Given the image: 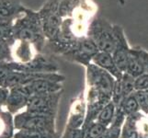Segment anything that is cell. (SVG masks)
Returning a JSON list of instances; mask_svg holds the SVG:
<instances>
[{
  "label": "cell",
  "instance_id": "24",
  "mask_svg": "<svg viewBox=\"0 0 148 138\" xmlns=\"http://www.w3.org/2000/svg\"><path fill=\"white\" fill-rule=\"evenodd\" d=\"M141 111L148 115V90H137L134 92Z\"/></svg>",
  "mask_w": 148,
  "mask_h": 138
},
{
  "label": "cell",
  "instance_id": "25",
  "mask_svg": "<svg viewBox=\"0 0 148 138\" xmlns=\"http://www.w3.org/2000/svg\"><path fill=\"white\" fill-rule=\"evenodd\" d=\"M121 79H116L115 80V84H114V87H113V90H112L111 101L116 105V107H118L120 105L121 101L122 100V99H123V96H122V89H121Z\"/></svg>",
  "mask_w": 148,
  "mask_h": 138
},
{
  "label": "cell",
  "instance_id": "4",
  "mask_svg": "<svg viewBox=\"0 0 148 138\" xmlns=\"http://www.w3.org/2000/svg\"><path fill=\"white\" fill-rule=\"evenodd\" d=\"M61 2L62 0H48L40 11H38L42 20L43 33L47 42L53 40L57 35L61 24L63 22V18L59 13Z\"/></svg>",
  "mask_w": 148,
  "mask_h": 138
},
{
  "label": "cell",
  "instance_id": "27",
  "mask_svg": "<svg viewBox=\"0 0 148 138\" xmlns=\"http://www.w3.org/2000/svg\"><path fill=\"white\" fill-rule=\"evenodd\" d=\"M148 90V74L145 73L135 78V91Z\"/></svg>",
  "mask_w": 148,
  "mask_h": 138
},
{
  "label": "cell",
  "instance_id": "6",
  "mask_svg": "<svg viewBox=\"0 0 148 138\" xmlns=\"http://www.w3.org/2000/svg\"><path fill=\"white\" fill-rule=\"evenodd\" d=\"M99 52V50L95 43L88 36H86L81 38L74 45V47L64 54L63 56L65 59L83 65L86 67L90 63H92L94 56Z\"/></svg>",
  "mask_w": 148,
  "mask_h": 138
},
{
  "label": "cell",
  "instance_id": "11",
  "mask_svg": "<svg viewBox=\"0 0 148 138\" xmlns=\"http://www.w3.org/2000/svg\"><path fill=\"white\" fill-rule=\"evenodd\" d=\"M10 49H11L12 61L22 65L32 62L39 54L36 47L26 41L16 40Z\"/></svg>",
  "mask_w": 148,
  "mask_h": 138
},
{
  "label": "cell",
  "instance_id": "2",
  "mask_svg": "<svg viewBox=\"0 0 148 138\" xmlns=\"http://www.w3.org/2000/svg\"><path fill=\"white\" fill-rule=\"evenodd\" d=\"M88 36L95 43L99 52L113 53L116 45L114 28L107 19L95 18L89 25Z\"/></svg>",
  "mask_w": 148,
  "mask_h": 138
},
{
  "label": "cell",
  "instance_id": "30",
  "mask_svg": "<svg viewBox=\"0 0 148 138\" xmlns=\"http://www.w3.org/2000/svg\"><path fill=\"white\" fill-rule=\"evenodd\" d=\"M132 48L134 49V51L137 53V54L140 56V58L143 61V64H144V65H145V73L148 74V52L146 50L139 47V46H136V47H132Z\"/></svg>",
  "mask_w": 148,
  "mask_h": 138
},
{
  "label": "cell",
  "instance_id": "9",
  "mask_svg": "<svg viewBox=\"0 0 148 138\" xmlns=\"http://www.w3.org/2000/svg\"><path fill=\"white\" fill-rule=\"evenodd\" d=\"M29 97L30 94L25 85L10 88L8 100L5 110H7L13 115L23 111V109L26 110Z\"/></svg>",
  "mask_w": 148,
  "mask_h": 138
},
{
  "label": "cell",
  "instance_id": "16",
  "mask_svg": "<svg viewBox=\"0 0 148 138\" xmlns=\"http://www.w3.org/2000/svg\"><path fill=\"white\" fill-rule=\"evenodd\" d=\"M16 128L14 115L7 110H0V138H14Z\"/></svg>",
  "mask_w": 148,
  "mask_h": 138
},
{
  "label": "cell",
  "instance_id": "3",
  "mask_svg": "<svg viewBox=\"0 0 148 138\" xmlns=\"http://www.w3.org/2000/svg\"><path fill=\"white\" fill-rule=\"evenodd\" d=\"M56 117L32 113L27 111L14 115V124L18 130H40L56 132Z\"/></svg>",
  "mask_w": 148,
  "mask_h": 138
},
{
  "label": "cell",
  "instance_id": "13",
  "mask_svg": "<svg viewBox=\"0 0 148 138\" xmlns=\"http://www.w3.org/2000/svg\"><path fill=\"white\" fill-rule=\"evenodd\" d=\"M25 9L19 0H0V21H15Z\"/></svg>",
  "mask_w": 148,
  "mask_h": 138
},
{
  "label": "cell",
  "instance_id": "29",
  "mask_svg": "<svg viewBox=\"0 0 148 138\" xmlns=\"http://www.w3.org/2000/svg\"><path fill=\"white\" fill-rule=\"evenodd\" d=\"M9 91H10L9 88H7V87H4V86H0V109L6 108L8 96H9Z\"/></svg>",
  "mask_w": 148,
  "mask_h": 138
},
{
  "label": "cell",
  "instance_id": "18",
  "mask_svg": "<svg viewBox=\"0 0 148 138\" xmlns=\"http://www.w3.org/2000/svg\"><path fill=\"white\" fill-rule=\"evenodd\" d=\"M57 132L40 131V130H18L14 138H60Z\"/></svg>",
  "mask_w": 148,
  "mask_h": 138
},
{
  "label": "cell",
  "instance_id": "5",
  "mask_svg": "<svg viewBox=\"0 0 148 138\" xmlns=\"http://www.w3.org/2000/svg\"><path fill=\"white\" fill-rule=\"evenodd\" d=\"M62 94L63 90L54 93L32 95L25 111L32 113L56 117Z\"/></svg>",
  "mask_w": 148,
  "mask_h": 138
},
{
  "label": "cell",
  "instance_id": "21",
  "mask_svg": "<svg viewBox=\"0 0 148 138\" xmlns=\"http://www.w3.org/2000/svg\"><path fill=\"white\" fill-rule=\"evenodd\" d=\"M14 21H0V43L11 47L14 43Z\"/></svg>",
  "mask_w": 148,
  "mask_h": 138
},
{
  "label": "cell",
  "instance_id": "15",
  "mask_svg": "<svg viewBox=\"0 0 148 138\" xmlns=\"http://www.w3.org/2000/svg\"><path fill=\"white\" fill-rule=\"evenodd\" d=\"M143 114L142 111L127 116L121 129V138H140L138 122Z\"/></svg>",
  "mask_w": 148,
  "mask_h": 138
},
{
  "label": "cell",
  "instance_id": "17",
  "mask_svg": "<svg viewBox=\"0 0 148 138\" xmlns=\"http://www.w3.org/2000/svg\"><path fill=\"white\" fill-rule=\"evenodd\" d=\"M124 73L132 76L134 78H139L140 76L145 73V65L143 64L142 59L132 47H131V52L128 61H127Z\"/></svg>",
  "mask_w": 148,
  "mask_h": 138
},
{
  "label": "cell",
  "instance_id": "22",
  "mask_svg": "<svg viewBox=\"0 0 148 138\" xmlns=\"http://www.w3.org/2000/svg\"><path fill=\"white\" fill-rule=\"evenodd\" d=\"M107 129L108 127L95 121L84 129L85 138H99L107 132Z\"/></svg>",
  "mask_w": 148,
  "mask_h": 138
},
{
  "label": "cell",
  "instance_id": "31",
  "mask_svg": "<svg viewBox=\"0 0 148 138\" xmlns=\"http://www.w3.org/2000/svg\"><path fill=\"white\" fill-rule=\"evenodd\" d=\"M99 138H112V137H111V136H110V135L108 134V133L106 132L105 134H104L103 135H102L101 137H99Z\"/></svg>",
  "mask_w": 148,
  "mask_h": 138
},
{
  "label": "cell",
  "instance_id": "1",
  "mask_svg": "<svg viewBox=\"0 0 148 138\" xmlns=\"http://www.w3.org/2000/svg\"><path fill=\"white\" fill-rule=\"evenodd\" d=\"M15 40L26 41L32 43L40 53L46 46L47 40L42 30L39 12L26 8L13 24Z\"/></svg>",
  "mask_w": 148,
  "mask_h": 138
},
{
  "label": "cell",
  "instance_id": "20",
  "mask_svg": "<svg viewBox=\"0 0 148 138\" xmlns=\"http://www.w3.org/2000/svg\"><path fill=\"white\" fill-rule=\"evenodd\" d=\"M116 111H117L116 105L110 100L109 103H107L104 106V108L101 110L96 121L99 122V124L105 125L106 127H109L114 119Z\"/></svg>",
  "mask_w": 148,
  "mask_h": 138
},
{
  "label": "cell",
  "instance_id": "7",
  "mask_svg": "<svg viewBox=\"0 0 148 138\" xmlns=\"http://www.w3.org/2000/svg\"><path fill=\"white\" fill-rule=\"evenodd\" d=\"M86 69V87H94L99 89L110 95L112 98V90H113L116 78L94 63H90Z\"/></svg>",
  "mask_w": 148,
  "mask_h": 138
},
{
  "label": "cell",
  "instance_id": "28",
  "mask_svg": "<svg viewBox=\"0 0 148 138\" xmlns=\"http://www.w3.org/2000/svg\"><path fill=\"white\" fill-rule=\"evenodd\" d=\"M4 61H12L11 49L10 46L0 43V62Z\"/></svg>",
  "mask_w": 148,
  "mask_h": 138
},
{
  "label": "cell",
  "instance_id": "19",
  "mask_svg": "<svg viewBox=\"0 0 148 138\" xmlns=\"http://www.w3.org/2000/svg\"><path fill=\"white\" fill-rule=\"evenodd\" d=\"M117 108L121 109L123 111V113L126 115V117L141 111L138 100H137L134 93H132L122 99L120 105L117 107Z\"/></svg>",
  "mask_w": 148,
  "mask_h": 138
},
{
  "label": "cell",
  "instance_id": "32",
  "mask_svg": "<svg viewBox=\"0 0 148 138\" xmlns=\"http://www.w3.org/2000/svg\"><path fill=\"white\" fill-rule=\"evenodd\" d=\"M0 110H2V109H0Z\"/></svg>",
  "mask_w": 148,
  "mask_h": 138
},
{
  "label": "cell",
  "instance_id": "8",
  "mask_svg": "<svg viewBox=\"0 0 148 138\" xmlns=\"http://www.w3.org/2000/svg\"><path fill=\"white\" fill-rule=\"evenodd\" d=\"M113 28L116 38V45L113 53L111 54L113 56L118 67L124 73L127 61H128L131 52V47L129 46L128 41H127L122 27L120 25L113 24Z\"/></svg>",
  "mask_w": 148,
  "mask_h": 138
},
{
  "label": "cell",
  "instance_id": "14",
  "mask_svg": "<svg viewBox=\"0 0 148 138\" xmlns=\"http://www.w3.org/2000/svg\"><path fill=\"white\" fill-rule=\"evenodd\" d=\"M92 63L99 66L100 68L104 69L110 73L116 79H121L122 78L123 72L118 67L115 60L111 54L105 52H99L92 60Z\"/></svg>",
  "mask_w": 148,
  "mask_h": 138
},
{
  "label": "cell",
  "instance_id": "10",
  "mask_svg": "<svg viewBox=\"0 0 148 138\" xmlns=\"http://www.w3.org/2000/svg\"><path fill=\"white\" fill-rule=\"evenodd\" d=\"M86 114V97L80 94L74 99L70 107L68 120L65 128L67 129H80L82 128Z\"/></svg>",
  "mask_w": 148,
  "mask_h": 138
},
{
  "label": "cell",
  "instance_id": "23",
  "mask_svg": "<svg viewBox=\"0 0 148 138\" xmlns=\"http://www.w3.org/2000/svg\"><path fill=\"white\" fill-rule=\"evenodd\" d=\"M121 89H122V96L123 98L129 96L135 92V78L132 76L123 73L121 79Z\"/></svg>",
  "mask_w": 148,
  "mask_h": 138
},
{
  "label": "cell",
  "instance_id": "26",
  "mask_svg": "<svg viewBox=\"0 0 148 138\" xmlns=\"http://www.w3.org/2000/svg\"><path fill=\"white\" fill-rule=\"evenodd\" d=\"M60 138H85V131L80 129H67L65 128L64 134Z\"/></svg>",
  "mask_w": 148,
  "mask_h": 138
},
{
  "label": "cell",
  "instance_id": "12",
  "mask_svg": "<svg viewBox=\"0 0 148 138\" xmlns=\"http://www.w3.org/2000/svg\"><path fill=\"white\" fill-rule=\"evenodd\" d=\"M27 89L29 90L30 96L36 94H47V93H54L63 90L62 83L57 82L52 79L42 78L36 79L32 82L25 85Z\"/></svg>",
  "mask_w": 148,
  "mask_h": 138
}]
</instances>
